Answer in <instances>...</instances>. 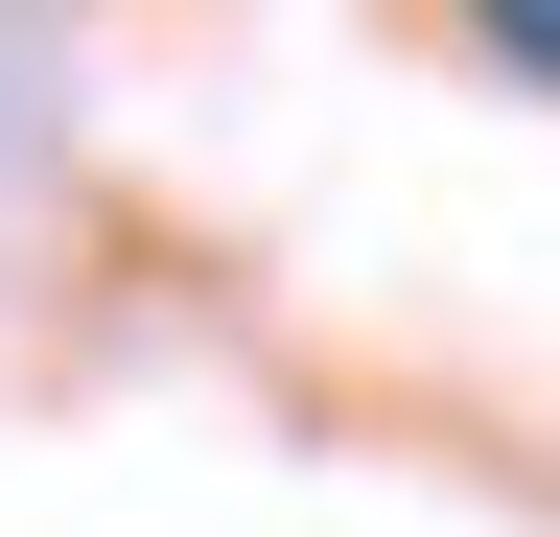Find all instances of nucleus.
I'll list each match as a JSON object with an SVG mask.
<instances>
[{
	"label": "nucleus",
	"mask_w": 560,
	"mask_h": 537,
	"mask_svg": "<svg viewBox=\"0 0 560 537\" xmlns=\"http://www.w3.org/2000/svg\"><path fill=\"white\" fill-rule=\"evenodd\" d=\"M444 24L490 47V71H537V94H560V0H444Z\"/></svg>",
	"instance_id": "obj_1"
}]
</instances>
